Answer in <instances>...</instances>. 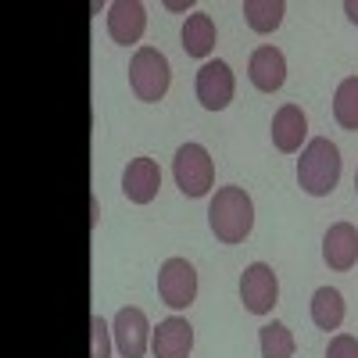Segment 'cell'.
I'll return each instance as SVG.
<instances>
[{"label":"cell","instance_id":"obj_1","mask_svg":"<svg viewBox=\"0 0 358 358\" xmlns=\"http://www.w3.org/2000/svg\"><path fill=\"white\" fill-rule=\"evenodd\" d=\"M208 226L222 244H241L255 226V204L244 194V187H222L208 208Z\"/></svg>","mask_w":358,"mask_h":358},{"label":"cell","instance_id":"obj_2","mask_svg":"<svg viewBox=\"0 0 358 358\" xmlns=\"http://www.w3.org/2000/svg\"><path fill=\"white\" fill-rule=\"evenodd\" d=\"M337 179H341L337 143L326 140V136L308 140V147L301 151V158H297V183H301V190L312 194V197H326V194H334Z\"/></svg>","mask_w":358,"mask_h":358},{"label":"cell","instance_id":"obj_3","mask_svg":"<svg viewBox=\"0 0 358 358\" xmlns=\"http://www.w3.org/2000/svg\"><path fill=\"white\" fill-rule=\"evenodd\" d=\"M169 83H172V69H169V57L155 47H140L133 54V65H129V86L133 94L147 104H158L169 94Z\"/></svg>","mask_w":358,"mask_h":358},{"label":"cell","instance_id":"obj_4","mask_svg":"<svg viewBox=\"0 0 358 358\" xmlns=\"http://www.w3.org/2000/svg\"><path fill=\"white\" fill-rule=\"evenodd\" d=\"M172 176H176V187L183 190L187 197H204L208 190H212L215 165H212V158H208V151L201 143H183L176 151Z\"/></svg>","mask_w":358,"mask_h":358},{"label":"cell","instance_id":"obj_5","mask_svg":"<svg viewBox=\"0 0 358 358\" xmlns=\"http://www.w3.org/2000/svg\"><path fill=\"white\" fill-rule=\"evenodd\" d=\"M241 301L251 315H268L280 301V280L265 262H255L241 276Z\"/></svg>","mask_w":358,"mask_h":358},{"label":"cell","instance_id":"obj_6","mask_svg":"<svg viewBox=\"0 0 358 358\" xmlns=\"http://www.w3.org/2000/svg\"><path fill=\"white\" fill-rule=\"evenodd\" d=\"M158 294L169 308H190L197 297V273L187 258H169L158 273Z\"/></svg>","mask_w":358,"mask_h":358},{"label":"cell","instance_id":"obj_7","mask_svg":"<svg viewBox=\"0 0 358 358\" xmlns=\"http://www.w3.org/2000/svg\"><path fill=\"white\" fill-rule=\"evenodd\" d=\"M233 90H236L233 72H229L226 62H219V57H215V62H204V65L197 69V101H201L208 111L229 108Z\"/></svg>","mask_w":358,"mask_h":358},{"label":"cell","instance_id":"obj_8","mask_svg":"<svg viewBox=\"0 0 358 358\" xmlns=\"http://www.w3.org/2000/svg\"><path fill=\"white\" fill-rule=\"evenodd\" d=\"M162 187V169L155 158H133L122 172V194L133 204H151Z\"/></svg>","mask_w":358,"mask_h":358},{"label":"cell","instance_id":"obj_9","mask_svg":"<svg viewBox=\"0 0 358 358\" xmlns=\"http://www.w3.org/2000/svg\"><path fill=\"white\" fill-rule=\"evenodd\" d=\"M322 258L334 273H348L358 262V229L351 222H334L322 236Z\"/></svg>","mask_w":358,"mask_h":358},{"label":"cell","instance_id":"obj_10","mask_svg":"<svg viewBox=\"0 0 358 358\" xmlns=\"http://www.w3.org/2000/svg\"><path fill=\"white\" fill-rule=\"evenodd\" d=\"M143 29H147V11L136 0H115L108 8V33L115 43H122V47L140 43Z\"/></svg>","mask_w":358,"mask_h":358},{"label":"cell","instance_id":"obj_11","mask_svg":"<svg viewBox=\"0 0 358 358\" xmlns=\"http://www.w3.org/2000/svg\"><path fill=\"white\" fill-rule=\"evenodd\" d=\"M151 326L140 308H122L115 315V344L122 351V358H143L147 344H151Z\"/></svg>","mask_w":358,"mask_h":358},{"label":"cell","instance_id":"obj_12","mask_svg":"<svg viewBox=\"0 0 358 358\" xmlns=\"http://www.w3.org/2000/svg\"><path fill=\"white\" fill-rule=\"evenodd\" d=\"M151 348H155V358H187L194 348V326L179 315L162 319L151 337Z\"/></svg>","mask_w":358,"mask_h":358},{"label":"cell","instance_id":"obj_13","mask_svg":"<svg viewBox=\"0 0 358 358\" xmlns=\"http://www.w3.org/2000/svg\"><path fill=\"white\" fill-rule=\"evenodd\" d=\"M248 76L262 94H273V90H280L283 79H287V57L276 47H258L248 62Z\"/></svg>","mask_w":358,"mask_h":358},{"label":"cell","instance_id":"obj_14","mask_svg":"<svg viewBox=\"0 0 358 358\" xmlns=\"http://www.w3.org/2000/svg\"><path fill=\"white\" fill-rule=\"evenodd\" d=\"M305 133H308V122H305V111L297 104H283L273 115V143H276V151H283V155L301 151Z\"/></svg>","mask_w":358,"mask_h":358},{"label":"cell","instance_id":"obj_15","mask_svg":"<svg viewBox=\"0 0 358 358\" xmlns=\"http://www.w3.org/2000/svg\"><path fill=\"white\" fill-rule=\"evenodd\" d=\"M179 40H183V50L190 57H208L215 50V22H212V15H190L183 22Z\"/></svg>","mask_w":358,"mask_h":358},{"label":"cell","instance_id":"obj_16","mask_svg":"<svg viewBox=\"0 0 358 358\" xmlns=\"http://www.w3.org/2000/svg\"><path fill=\"white\" fill-rule=\"evenodd\" d=\"M312 322L319 330H341L344 322V297L334 287H319L312 294Z\"/></svg>","mask_w":358,"mask_h":358},{"label":"cell","instance_id":"obj_17","mask_svg":"<svg viewBox=\"0 0 358 358\" xmlns=\"http://www.w3.org/2000/svg\"><path fill=\"white\" fill-rule=\"evenodd\" d=\"M283 15H287L283 0H244V18L255 33H273V29H280Z\"/></svg>","mask_w":358,"mask_h":358},{"label":"cell","instance_id":"obj_18","mask_svg":"<svg viewBox=\"0 0 358 358\" xmlns=\"http://www.w3.org/2000/svg\"><path fill=\"white\" fill-rule=\"evenodd\" d=\"M334 115L348 133H358V76L344 79L334 94Z\"/></svg>","mask_w":358,"mask_h":358},{"label":"cell","instance_id":"obj_19","mask_svg":"<svg viewBox=\"0 0 358 358\" xmlns=\"http://www.w3.org/2000/svg\"><path fill=\"white\" fill-rule=\"evenodd\" d=\"M258 344H262V358H294V334L283 322H268L258 330Z\"/></svg>","mask_w":358,"mask_h":358},{"label":"cell","instance_id":"obj_20","mask_svg":"<svg viewBox=\"0 0 358 358\" xmlns=\"http://www.w3.org/2000/svg\"><path fill=\"white\" fill-rule=\"evenodd\" d=\"M90 334H94V351L90 358H111V341H108V322L101 315L90 319Z\"/></svg>","mask_w":358,"mask_h":358},{"label":"cell","instance_id":"obj_21","mask_svg":"<svg viewBox=\"0 0 358 358\" xmlns=\"http://www.w3.org/2000/svg\"><path fill=\"white\" fill-rule=\"evenodd\" d=\"M326 358H358V341L348 334H337L330 348H326Z\"/></svg>","mask_w":358,"mask_h":358},{"label":"cell","instance_id":"obj_22","mask_svg":"<svg viewBox=\"0 0 358 358\" xmlns=\"http://www.w3.org/2000/svg\"><path fill=\"white\" fill-rule=\"evenodd\" d=\"M344 15H348V18L358 25V0H348V4H344Z\"/></svg>","mask_w":358,"mask_h":358},{"label":"cell","instance_id":"obj_23","mask_svg":"<svg viewBox=\"0 0 358 358\" xmlns=\"http://www.w3.org/2000/svg\"><path fill=\"white\" fill-rule=\"evenodd\" d=\"M355 190H358V172H355Z\"/></svg>","mask_w":358,"mask_h":358}]
</instances>
